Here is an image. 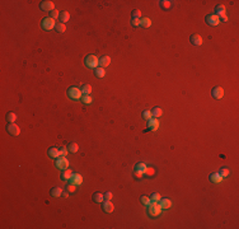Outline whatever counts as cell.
<instances>
[{
  "mask_svg": "<svg viewBox=\"0 0 239 229\" xmlns=\"http://www.w3.org/2000/svg\"><path fill=\"white\" fill-rule=\"evenodd\" d=\"M94 74H95L97 78H103V76L106 75V71H104V67H101V66H99V67H97Z\"/></svg>",
  "mask_w": 239,
  "mask_h": 229,
  "instance_id": "83f0119b",
  "label": "cell"
},
{
  "mask_svg": "<svg viewBox=\"0 0 239 229\" xmlns=\"http://www.w3.org/2000/svg\"><path fill=\"white\" fill-rule=\"evenodd\" d=\"M56 27V23H55V19H52L51 17H46V18H43V21H42V28H43L45 31H51L52 28Z\"/></svg>",
  "mask_w": 239,
  "mask_h": 229,
  "instance_id": "277c9868",
  "label": "cell"
},
{
  "mask_svg": "<svg viewBox=\"0 0 239 229\" xmlns=\"http://www.w3.org/2000/svg\"><path fill=\"white\" fill-rule=\"evenodd\" d=\"M81 92H83L84 95H89L90 93H92V87H90L89 84H85V85L81 87Z\"/></svg>",
  "mask_w": 239,
  "mask_h": 229,
  "instance_id": "f1b7e54d",
  "label": "cell"
},
{
  "mask_svg": "<svg viewBox=\"0 0 239 229\" xmlns=\"http://www.w3.org/2000/svg\"><path fill=\"white\" fill-rule=\"evenodd\" d=\"M146 174H149V176H154V173H155V171H154V168H152V167H148L146 168V172H145Z\"/></svg>",
  "mask_w": 239,
  "mask_h": 229,
  "instance_id": "ab89813d",
  "label": "cell"
},
{
  "mask_svg": "<svg viewBox=\"0 0 239 229\" xmlns=\"http://www.w3.org/2000/svg\"><path fill=\"white\" fill-rule=\"evenodd\" d=\"M50 17H51V18H52V19H55V18H59V17H60V13H59V10H56V9H55V10H52V12H51V15H50Z\"/></svg>",
  "mask_w": 239,
  "mask_h": 229,
  "instance_id": "f35d334b",
  "label": "cell"
},
{
  "mask_svg": "<svg viewBox=\"0 0 239 229\" xmlns=\"http://www.w3.org/2000/svg\"><path fill=\"white\" fill-rule=\"evenodd\" d=\"M190 42H191L192 45H195V46H201L204 41H202V37H201L200 35L195 33V35H192L191 37H190Z\"/></svg>",
  "mask_w": 239,
  "mask_h": 229,
  "instance_id": "8fae6325",
  "label": "cell"
},
{
  "mask_svg": "<svg viewBox=\"0 0 239 229\" xmlns=\"http://www.w3.org/2000/svg\"><path fill=\"white\" fill-rule=\"evenodd\" d=\"M59 19H60V22H61V23H66V22L70 19V14H69V12H61V13H60Z\"/></svg>",
  "mask_w": 239,
  "mask_h": 229,
  "instance_id": "44dd1931",
  "label": "cell"
},
{
  "mask_svg": "<svg viewBox=\"0 0 239 229\" xmlns=\"http://www.w3.org/2000/svg\"><path fill=\"white\" fill-rule=\"evenodd\" d=\"M67 97L70 98V99L73 101H79L83 98V92H81V89L76 88V87H70L69 89H67Z\"/></svg>",
  "mask_w": 239,
  "mask_h": 229,
  "instance_id": "7a4b0ae2",
  "label": "cell"
},
{
  "mask_svg": "<svg viewBox=\"0 0 239 229\" xmlns=\"http://www.w3.org/2000/svg\"><path fill=\"white\" fill-rule=\"evenodd\" d=\"M112 197H113L112 192H106V194H104V199H106V200H111Z\"/></svg>",
  "mask_w": 239,
  "mask_h": 229,
  "instance_id": "7bdbcfd3",
  "label": "cell"
},
{
  "mask_svg": "<svg viewBox=\"0 0 239 229\" xmlns=\"http://www.w3.org/2000/svg\"><path fill=\"white\" fill-rule=\"evenodd\" d=\"M152 113H153L154 117L159 118V117H162V115H163V109H162L160 107H154V108L152 109Z\"/></svg>",
  "mask_w": 239,
  "mask_h": 229,
  "instance_id": "484cf974",
  "label": "cell"
},
{
  "mask_svg": "<svg viewBox=\"0 0 239 229\" xmlns=\"http://www.w3.org/2000/svg\"><path fill=\"white\" fill-rule=\"evenodd\" d=\"M134 176H135V178H141V177H143V173H140V172L135 171V173H134Z\"/></svg>",
  "mask_w": 239,
  "mask_h": 229,
  "instance_id": "ee69618b",
  "label": "cell"
},
{
  "mask_svg": "<svg viewBox=\"0 0 239 229\" xmlns=\"http://www.w3.org/2000/svg\"><path fill=\"white\" fill-rule=\"evenodd\" d=\"M62 188L61 187H53L51 190V196L52 197H59V196H62Z\"/></svg>",
  "mask_w": 239,
  "mask_h": 229,
  "instance_id": "7402d4cb",
  "label": "cell"
},
{
  "mask_svg": "<svg viewBox=\"0 0 239 229\" xmlns=\"http://www.w3.org/2000/svg\"><path fill=\"white\" fill-rule=\"evenodd\" d=\"M221 18H223V21H224V22H226V21H228V17H226V15H224V17H221Z\"/></svg>",
  "mask_w": 239,
  "mask_h": 229,
  "instance_id": "bcb514c9",
  "label": "cell"
},
{
  "mask_svg": "<svg viewBox=\"0 0 239 229\" xmlns=\"http://www.w3.org/2000/svg\"><path fill=\"white\" fill-rule=\"evenodd\" d=\"M205 21L209 25H218L220 23V17H218L216 14H209V15H206Z\"/></svg>",
  "mask_w": 239,
  "mask_h": 229,
  "instance_id": "5b68a950",
  "label": "cell"
},
{
  "mask_svg": "<svg viewBox=\"0 0 239 229\" xmlns=\"http://www.w3.org/2000/svg\"><path fill=\"white\" fill-rule=\"evenodd\" d=\"M219 174H220L223 178H225L229 176V169H226V168H221L220 171H219Z\"/></svg>",
  "mask_w": 239,
  "mask_h": 229,
  "instance_id": "836d02e7",
  "label": "cell"
},
{
  "mask_svg": "<svg viewBox=\"0 0 239 229\" xmlns=\"http://www.w3.org/2000/svg\"><path fill=\"white\" fill-rule=\"evenodd\" d=\"M223 180L224 178L219 174V172L218 173H212V174H210V181L211 182H214V183H220V182H223Z\"/></svg>",
  "mask_w": 239,
  "mask_h": 229,
  "instance_id": "e0dca14e",
  "label": "cell"
},
{
  "mask_svg": "<svg viewBox=\"0 0 239 229\" xmlns=\"http://www.w3.org/2000/svg\"><path fill=\"white\" fill-rule=\"evenodd\" d=\"M109 64H111V57H109V56H102V57L99 59V66H101V67H106Z\"/></svg>",
  "mask_w": 239,
  "mask_h": 229,
  "instance_id": "2e32d148",
  "label": "cell"
},
{
  "mask_svg": "<svg viewBox=\"0 0 239 229\" xmlns=\"http://www.w3.org/2000/svg\"><path fill=\"white\" fill-rule=\"evenodd\" d=\"M211 95L216 99H221L224 97V89L221 87H215L214 89L211 90Z\"/></svg>",
  "mask_w": 239,
  "mask_h": 229,
  "instance_id": "9c48e42d",
  "label": "cell"
},
{
  "mask_svg": "<svg viewBox=\"0 0 239 229\" xmlns=\"http://www.w3.org/2000/svg\"><path fill=\"white\" fill-rule=\"evenodd\" d=\"M143 118H145V120H148V121H149L150 118H153V113H152V111H149V109L144 111V112H143Z\"/></svg>",
  "mask_w": 239,
  "mask_h": 229,
  "instance_id": "1f68e13d",
  "label": "cell"
},
{
  "mask_svg": "<svg viewBox=\"0 0 239 229\" xmlns=\"http://www.w3.org/2000/svg\"><path fill=\"white\" fill-rule=\"evenodd\" d=\"M70 183H73L75 186H80L83 183V176L79 173H73L71 178H70Z\"/></svg>",
  "mask_w": 239,
  "mask_h": 229,
  "instance_id": "30bf717a",
  "label": "cell"
},
{
  "mask_svg": "<svg viewBox=\"0 0 239 229\" xmlns=\"http://www.w3.org/2000/svg\"><path fill=\"white\" fill-rule=\"evenodd\" d=\"M215 13H216V15H221V17H224L225 15V7L224 5H216V8H215Z\"/></svg>",
  "mask_w": 239,
  "mask_h": 229,
  "instance_id": "603a6c76",
  "label": "cell"
},
{
  "mask_svg": "<svg viewBox=\"0 0 239 229\" xmlns=\"http://www.w3.org/2000/svg\"><path fill=\"white\" fill-rule=\"evenodd\" d=\"M76 190V186L73 185V183H70L69 186H67V192H75Z\"/></svg>",
  "mask_w": 239,
  "mask_h": 229,
  "instance_id": "60d3db41",
  "label": "cell"
},
{
  "mask_svg": "<svg viewBox=\"0 0 239 229\" xmlns=\"http://www.w3.org/2000/svg\"><path fill=\"white\" fill-rule=\"evenodd\" d=\"M7 131L9 132L12 136H18V135L21 134V129H19L18 125H15V124H9V125H7Z\"/></svg>",
  "mask_w": 239,
  "mask_h": 229,
  "instance_id": "52a82bcc",
  "label": "cell"
},
{
  "mask_svg": "<svg viewBox=\"0 0 239 229\" xmlns=\"http://www.w3.org/2000/svg\"><path fill=\"white\" fill-rule=\"evenodd\" d=\"M47 154L50 155L51 158H56V159H57V158L60 157V150H59V148H55V146H52V148L48 149Z\"/></svg>",
  "mask_w": 239,
  "mask_h": 229,
  "instance_id": "5bb4252c",
  "label": "cell"
},
{
  "mask_svg": "<svg viewBox=\"0 0 239 229\" xmlns=\"http://www.w3.org/2000/svg\"><path fill=\"white\" fill-rule=\"evenodd\" d=\"M85 65H87L89 69H97L99 65L98 57L94 55H88L87 57H85Z\"/></svg>",
  "mask_w": 239,
  "mask_h": 229,
  "instance_id": "3957f363",
  "label": "cell"
},
{
  "mask_svg": "<svg viewBox=\"0 0 239 229\" xmlns=\"http://www.w3.org/2000/svg\"><path fill=\"white\" fill-rule=\"evenodd\" d=\"M146 168H148V166L145 164V163H138V164L135 166V171L140 172V173H143V174L146 172Z\"/></svg>",
  "mask_w": 239,
  "mask_h": 229,
  "instance_id": "cb8c5ba5",
  "label": "cell"
},
{
  "mask_svg": "<svg viewBox=\"0 0 239 229\" xmlns=\"http://www.w3.org/2000/svg\"><path fill=\"white\" fill-rule=\"evenodd\" d=\"M113 209H115V205L111 202V200H106V201L103 202V210L106 211V213H112Z\"/></svg>",
  "mask_w": 239,
  "mask_h": 229,
  "instance_id": "4fadbf2b",
  "label": "cell"
},
{
  "mask_svg": "<svg viewBox=\"0 0 239 229\" xmlns=\"http://www.w3.org/2000/svg\"><path fill=\"white\" fill-rule=\"evenodd\" d=\"M148 126H149V130H152V131H155V130H158V127H159L158 118H150L149 122H148Z\"/></svg>",
  "mask_w": 239,
  "mask_h": 229,
  "instance_id": "7c38bea8",
  "label": "cell"
},
{
  "mask_svg": "<svg viewBox=\"0 0 239 229\" xmlns=\"http://www.w3.org/2000/svg\"><path fill=\"white\" fill-rule=\"evenodd\" d=\"M81 101H83V103L84 104H90L93 102V98H92V95H83V98H81Z\"/></svg>",
  "mask_w": 239,
  "mask_h": 229,
  "instance_id": "4dcf8cb0",
  "label": "cell"
},
{
  "mask_svg": "<svg viewBox=\"0 0 239 229\" xmlns=\"http://www.w3.org/2000/svg\"><path fill=\"white\" fill-rule=\"evenodd\" d=\"M62 197H69V192H62Z\"/></svg>",
  "mask_w": 239,
  "mask_h": 229,
  "instance_id": "f6af8a7d",
  "label": "cell"
},
{
  "mask_svg": "<svg viewBox=\"0 0 239 229\" xmlns=\"http://www.w3.org/2000/svg\"><path fill=\"white\" fill-rule=\"evenodd\" d=\"M162 206L160 204H158L156 201H150V204H148V214L153 218H156L160 215L162 213Z\"/></svg>",
  "mask_w": 239,
  "mask_h": 229,
  "instance_id": "6da1fadb",
  "label": "cell"
},
{
  "mask_svg": "<svg viewBox=\"0 0 239 229\" xmlns=\"http://www.w3.org/2000/svg\"><path fill=\"white\" fill-rule=\"evenodd\" d=\"M67 149H69V152H71V153H76V152H78V149H79V146H78V144H76V143H71Z\"/></svg>",
  "mask_w": 239,
  "mask_h": 229,
  "instance_id": "d6a6232c",
  "label": "cell"
},
{
  "mask_svg": "<svg viewBox=\"0 0 239 229\" xmlns=\"http://www.w3.org/2000/svg\"><path fill=\"white\" fill-rule=\"evenodd\" d=\"M131 23H132L134 27H138V25H140V19H134V18H132Z\"/></svg>",
  "mask_w": 239,
  "mask_h": 229,
  "instance_id": "b9f144b4",
  "label": "cell"
},
{
  "mask_svg": "<svg viewBox=\"0 0 239 229\" xmlns=\"http://www.w3.org/2000/svg\"><path fill=\"white\" fill-rule=\"evenodd\" d=\"M59 150H60V157H65V155H67V153H69V149H67L66 146H61Z\"/></svg>",
  "mask_w": 239,
  "mask_h": 229,
  "instance_id": "e575fe53",
  "label": "cell"
},
{
  "mask_svg": "<svg viewBox=\"0 0 239 229\" xmlns=\"http://www.w3.org/2000/svg\"><path fill=\"white\" fill-rule=\"evenodd\" d=\"M150 25H152V21H150V18H148V17H144V18H140V27L149 28Z\"/></svg>",
  "mask_w": 239,
  "mask_h": 229,
  "instance_id": "ac0fdd59",
  "label": "cell"
},
{
  "mask_svg": "<svg viewBox=\"0 0 239 229\" xmlns=\"http://www.w3.org/2000/svg\"><path fill=\"white\" fill-rule=\"evenodd\" d=\"M93 200H94V202L97 204H101L104 201V195L101 194V192H95L94 195H93Z\"/></svg>",
  "mask_w": 239,
  "mask_h": 229,
  "instance_id": "ffe728a7",
  "label": "cell"
},
{
  "mask_svg": "<svg viewBox=\"0 0 239 229\" xmlns=\"http://www.w3.org/2000/svg\"><path fill=\"white\" fill-rule=\"evenodd\" d=\"M150 201H152V199H150L149 196H146V195L141 196V202H143L144 205H148V204H150Z\"/></svg>",
  "mask_w": 239,
  "mask_h": 229,
  "instance_id": "8d00e7d4",
  "label": "cell"
},
{
  "mask_svg": "<svg viewBox=\"0 0 239 229\" xmlns=\"http://www.w3.org/2000/svg\"><path fill=\"white\" fill-rule=\"evenodd\" d=\"M160 206L163 210H167V209H169L172 206V201L169 199H160Z\"/></svg>",
  "mask_w": 239,
  "mask_h": 229,
  "instance_id": "d6986e66",
  "label": "cell"
},
{
  "mask_svg": "<svg viewBox=\"0 0 239 229\" xmlns=\"http://www.w3.org/2000/svg\"><path fill=\"white\" fill-rule=\"evenodd\" d=\"M56 167L59 169H62V171L69 168V160L66 159V157H59L57 160H56Z\"/></svg>",
  "mask_w": 239,
  "mask_h": 229,
  "instance_id": "8992f818",
  "label": "cell"
},
{
  "mask_svg": "<svg viewBox=\"0 0 239 229\" xmlns=\"http://www.w3.org/2000/svg\"><path fill=\"white\" fill-rule=\"evenodd\" d=\"M73 173H74V172H73V171H71V169H70V168H66V169H64V171H62V174H61L62 180H64V181H70V178H71Z\"/></svg>",
  "mask_w": 239,
  "mask_h": 229,
  "instance_id": "9a60e30c",
  "label": "cell"
},
{
  "mask_svg": "<svg viewBox=\"0 0 239 229\" xmlns=\"http://www.w3.org/2000/svg\"><path fill=\"white\" fill-rule=\"evenodd\" d=\"M39 8L43 12H52V10H55V5H53L52 1H42L39 4Z\"/></svg>",
  "mask_w": 239,
  "mask_h": 229,
  "instance_id": "ba28073f",
  "label": "cell"
},
{
  "mask_svg": "<svg viewBox=\"0 0 239 229\" xmlns=\"http://www.w3.org/2000/svg\"><path fill=\"white\" fill-rule=\"evenodd\" d=\"M159 7H160L162 9L167 10V9H169V8L172 7V1H168V0H162V1H159Z\"/></svg>",
  "mask_w": 239,
  "mask_h": 229,
  "instance_id": "d4e9b609",
  "label": "cell"
},
{
  "mask_svg": "<svg viewBox=\"0 0 239 229\" xmlns=\"http://www.w3.org/2000/svg\"><path fill=\"white\" fill-rule=\"evenodd\" d=\"M160 194H158V192H154L152 195V201H160Z\"/></svg>",
  "mask_w": 239,
  "mask_h": 229,
  "instance_id": "74e56055",
  "label": "cell"
},
{
  "mask_svg": "<svg viewBox=\"0 0 239 229\" xmlns=\"http://www.w3.org/2000/svg\"><path fill=\"white\" fill-rule=\"evenodd\" d=\"M17 120V115L14 112H8L7 113V121L9 124H14V121Z\"/></svg>",
  "mask_w": 239,
  "mask_h": 229,
  "instance_id": "4316f807",
  "label": "cell"
},
{
  "mask_svg": "<svg viewBox=\"0 0 239 229\" xmlns=\"http://www.w3.org/2000/svg\"><path fill=\"white\" fill-rule=\"evenodd\" d=\"M55 29L57 31V33H64L65 31H66V27H65L64 23H56Z\"/></svg>",
  "mask_w": 239,
  "mask_h": 229,
  "instance_id": "f546056e",
  "label": "cell"
},
{
  "mask_svg": "<svg viewBox=\"0 0 239 229\" xmlns=\"http://www.w3.org/2000/svg\"><path fill=\"white\" fill-rule=\"evenodd\" d=\"M140 17H141V12L139 9H134L132 10V18L134 19H140Z\"/></svg>",
  "mask_w": 239,
  "mask_h": 229,
  "instance_id": "d590c367",
  "label": "cell"
}]
</instances>
